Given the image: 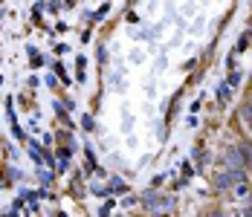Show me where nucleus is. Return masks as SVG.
Masks as SVG:
<instances>
[{
  "label": "nucleus",
  "instance_id": "nucleus-2",
  "mask_svg": "<svg viewBox=\"0 0 252 217\" xmlns=\"http://www.w3.org/2000/svg\"><path fill=\"white\" fill-rule=\"evenodd\" d=\"M226 165H229V171H244L247 168V159H244V154H241V145H229L226 148Z\"/></svg>",
  "mask_w": 252,
  "mask_h": 217
},
{
  "label": "nucleus",
  "instance_id": "nucleus-7",
  "mask_svg": "<svg viewBox=\"0 0 252 217\" xmlns=\"http://www.w3.org/2000/svg\"><path fill=\"white\" fill-rule=\"evenodd\" d=\"M247 122H250V127H252V116H250V119H247Z\"/></svg>",
  "mask_w": 252,
  "mask_h": 217
},
{
  "label": "nucleus",
  "instance_id": "nucleus-5",
  "mask_svg": "<svg viewBox=\"0 0 252 217\" xmlns=\"http://www.w3.org/2000/svg\"><path fill=\"white\" fill-rule=\"evenodd\" d=\"M110 188H113V191H125V186H122L119 180H113V183H110Z\"/></svg>",
  "mask_w": 252,
  "mask_h": 217
},
{
  "label": "nucleus",
  "instance_id": "nucleus-3",
  "mask_svg": "<svg viewBox=\"0 0 252 217\" xmlns=\"http://www.w3.org/2000/svg\"><path fill=\"white\" fill-rule=\"evenodd\" d=\"M241 154H244V159H247V162H252V145L250 142L241 145Z\"/></svg>",
  "mask_w": 252,
  "mask_h": 217
},
{
  "label": "nucleus",
  "instance_id": "nucleus-6",
  "mask_svg": "<svg viewBox=\"0 0 252 217\" xmlns=\"http://www.w3.org/2000/svg\"><path fill=\"white\" fill-rule=\"evenodd\" d=\"M247 217H252V206H250V209H247Z\"/></svg>",
  "mask_w": 252,
  "mask_h": 217
},
{
  "label": "nucleus",
  "instance_id": "nucleus-1",
  "mask_svg": "<svg viewBox=\"0 0 252 217\" xmlns=\"http://www.w3.org/2000/svg\"><path fill=\"white\" fill-rule=\"evenodd\" d=\"M244 183H247L244 171H223V174H218V177H215V186H218V188H229V186H244Z\"/></svg>",
  "mask_w": 252,
  "mask_h": 217
},
{
  "label": "nucleus",
  "instance_id": "nucleus-4",
  "mask_svg": "<svg viewBox=\"0 0 252 217\" xmlns=\"http://www.w3.org/2000/svg\"><path fill=\"white\" fill-rule=\"evenodd\" d=\"M145 200H148L151 206H157V200H154V194H148ZM159 206H165V209H168V206H174V200H159Z\"/></svg>",
  "mask_w": 252,
  "mask_h": 217
}]
</instances>
